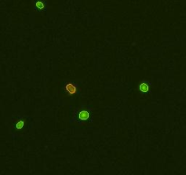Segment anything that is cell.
I'll return each mask as SVG.
<instances>
[{"label": "cell", "mask_w": 186, "mask_h": 175, "mask_svg": "<svg viewBox=\"0 0 186 175\" xmlns=\"http://www.w3.org/2000/svg\"><path fill=\"white\" fill-rule=\"evenodd\" d=\"M93 119V110L86 105H83L75 110L74 114V121L81 124L89 122Z\"/></svg>", "instance_id": "cell-1"}, {"label": "cell", "mask_w": 186, "mask_h": 175, "mask_svg": "<svg viewBox=\"0 0 186 175\" xmlns=\"http://www.w3.org/2000/svg\"><path fill=\"white\" fill-rule=\"evenodd\" d=\"M25 121L24 119H19V120L16 123V129H17V130H22L23 128L25 127Z\"/></svg>", "instance_id": "cell-4"}, {"label": "cell", "mask_w": 186, "mask_h": 175, "mask_svg": "<svg viewBox=\"0 0 186 175\" xmlns=\"http://www.w3.org/2000/svg\"><path fill=\"white\" fill-rule=\"evenodd\" d=\"M62 89L64 93L66 94L68 97H74L77 95L79 92V84L76 81L66 80L64 82L62 86Z\"/></svg>", "instance_id": "cell-2"}, {"label": "cell", "mask_w": 186, "mask_h": 175, "mask_svg": "<svg viewBox=\"0 0 186 175\" xmlns=\"http://www.w3.org/2000/svg\"><path fill=\"white\" fill-rule=\"evenodd\" d=\"M149 89H150V85L147 82L144 81L139 85V90L141 91V92H143V93H147L149 91Z\"/></svg>", "instance_id": "cell-3"}, {"label": "cell", "mask_w": 186, "mask_h": 175, "mask_svg": "<svg viewBox=\"0 0 186 175\" xmlns=\"http://www.w3.org/2000/svg\"><path fill=\"white\" fill-rule=\"evenodd\" d=\"M36 8L40 9V10H43V9L45 8V5L44 2L42 1H37L36 2Z\"/></svg>", "instance_id": "cell-5"}]
</instances>
